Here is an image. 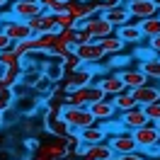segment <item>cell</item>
<instances>
[{"label":"cell","mask_w":160,"mask_h":160,"mask_svg":"<svg viewBox=\"0 0 160 160\" xmlns=\"http://www.w3.org/2000/svg\"><path fill=\"white\" fill-rule=\"evenodd\" d=\"M41 107V100L34 95V92H27V95H20V97H15L12 102V109L17 112L20 117H34Z\"/></svg>","instance_id":"30bf717a"},{"label":"cell","mask_w":160,"mask_h":160,"mask_svg":"<svg viewBox=\"0 0 160 160\" xmlns=\"http://www.w3.org/2000/svg\"><path fill=\"white\" fill-rule=\"evenodd\" d=\"M10 12L12 17H17V20H32V17H37L39 12H44L37 0H17V2H10Z\"/></svg>","instance_id":"8fae6325"},{"label":"cell","mask_w":160,"mask_h":160,"mask_svg":"<svg viewBox=\"0 0 160 160\" xmlns=\"http://www.w3.org/2000/svg\"><path fill=\"white\" fill-rule=\"evenodd\" d=\"M95 82L100 85V90L104 92L107 97H112V95H119V92H124V90H126L117 70H109V73H97Z\"/></svg>","instance_id":"8992f818"},{"label":"cell","mask_w":160,"mask_h":160,"mask_svg":"<svg viewBox=\"0 0 160 160\" xmlns=\"http://www.w3.org/2000/svg\"><path fill=\"white\" fill-rule=\"evenodd\" d=\"M32 160H51L49 155H44V153H39V150H34V158Z\"/></svg>","instance_id":"7bdbcfd3"},{"label":"cell","mask_w":160,"mask_h":160,"mask_svg":"<svg viewBox=\"0 0 160 160\" xmlns=\"http://www.w3.org/2000/svg\"><path fill=\"white\" fill-rule=\"evenodd\" d=\"M153 2H155V8H158V10H160V0H153Z\"/></svg>","instance_id":"7dc6e473"},{"label":"cell","mask_w":160,"mask_h":160,"mask_svg":"<svg viewBox=\"0 0 160 160\" xmlns=\"http://www.w3.org/2000/svg\"><path fill=\"white\" fill-rule=\"evenodd\" d=\"M75 29L78 27H66V29H58L56 32V39L68 44V46H75Z\"/></svg>","instance_id":"4dcf8cb0"},{"label":"cell","mask_w":160,"mask_h":160,"mask_svg":"<svg viewBox=\"0 0 160 160\" xmlns=\"http://www.w3.org/2000/svg\"><path fill=\"white\" fill-rule=\"evenodd\" d=\"M155 126H158V131H160V119H158V121H155Z\"/></svg>","instance_id":"681fc988"},{"label":"cell","mask_w":160,"mask_h":160,"mask_svg":"<svg viewBox=\"0 0 160 160\" xmlns=\"http://www.w3.org/2000/svg\"><path fill=\"white\" fill-rule=\"evenodd\" d=\"M119 117V121H121V126L126 131H131V129H138V126H143V124H148V119H146V112H143V107H131V109H126V112H119L117 114Z\"/></svg>","instance_id":"5bb4252c"},{"label":"cell","mask_w":160,"mask_h":160,"mask_svg":"<svg viewBox=\"0 0 160 160\" xmlns=\"http://www.w3.org/2000/svg\"><path fill=\"white\" fill-rule=\"evenodd\" d=\"M8 5H10L8 0H0V10H2V8H8Z\"/></svg>","instance_id":"f6af8a7d"},{"label":"cell","mask_w":160,"mask_h":160,"mask_svg":"<svg viewBox=\"0 0 160 160\" xmlns=\"http://www.w3.org/2000/svg\"><path fill=\"white\" fill-rule=\"evenodd\" d=\"M131 136H133L136 148H138L141 153L160 143V131H158V126L150 124V121H148V124H143V126H138V129H131Z\"/></svg>","instance_id":"7a4b0ae2"},{"label":"cell","mask_w":160,"mask_h":160,"mask_svg":"<svg viewBox=\"0 0 160 160\" xmlns=\"http://www.w3.org/2000/svg\"><path fill=\"white\" fill-rule=\"evenodd\" d=\"M146 44H148L150 49H153V51L160 56V34H158V37H150V39H146Z\"/></svg>","instance_id":"ab89813d"},{"label":"cell","mask_w":160,"mask_h":160,"mask_svg":"<svg viewBox=\"0 0 160 160\" xmlns=\"http://www.w3.org/2000/svg\"><path fill=\"white\" fill-rule=\"evenodd\" d=\"M158 88H160V82H158Z\"/></svg>","instance_id":"11a10c76"},{"label":"cell","mask_w":160,"mask_h":160,"mask_svg":"<svg viewBox=\"0 0 160 160\" xmlns=\"http://www.w3.org/2000/svg\"><path fill=\"white\" fill-rule=\"evenodd\" d=\"M0 29L10 37V41H20V39L32 37V32H29V27H27V22H24V20H17V17H10V20L0 22Z\"/></svg>","instance_id":"7c38bea8"},{"label":"cell","mask_w":160,"mask_h":160,"mask_svg":"<svg viewBox=\"0 0 160 160\" xmlns=\"http://www.w3.org/2000/svg\"><path fill=\"white\" fill-rule=\"evenodd\" d=\"M27 27H29L32 37H34V34H46V32H51V34H56V32H58L53 12H46V10H44V12H39L37 17L27 20Z\"/></svg>","instance_id":"5b68a950"},{"label":"cell","mask_w":160,"mask_h":160,"mask_svg":"<svg viewBox=\"0 0 160 160\" xmlns=\"http://www.w3.org/2000/svg\"><path fill=\"white\" fill-rule=\"evenodd\" d=\"M143 112H146V119H148L150 124H155V121L160 119V100L146 104V107H143Z\"/></svg>","instance_id":"e575fe53"},{"label":"cell","mask_w":160,"mask_h":160,"mask_svg":"<svg viewBox=\"0 0 160 160\" xmlns=\"http://www.w3.org/2000/svg\"><path fill=\"white\" fill-rule=\"evenodd\" d=\"M124 5H126V10H129L131 20H136V22L158 15V8H155L153 0H124Z\"/></svg>","instance_id":"ba28073f"},{"label":"cell","mask_w":160,"mask_h":160,"mask_svg":"<svg viewBox=\"0 0 160 160\" xmlns=\"http://www.w3.org/2000/svg\"><path fill=\"white\" fill-rule=\"evenodd\" d=\"M119 2H124V0H97L100 12H102V10H107V8H114V5H119Z\"/></svg>","instance_id":"60d3db41"},{"label":"cell","mask_w":160,"mask_h":160,"mask_svg":"<svg viewBox=\"0 0 160 160\" xmlns=\"http://www.w3.org/2000/svg\"><path fill=\"white\" fill-rule=\"evenodd\" d=\"M109 160H119V158H117V155H114V158H109Z\"/></svg>","instance_id":"f907efd6"},{"label":"cell","mask_w":160,"mask_h":160,"mask_svg":"<svg viewBox=\"0 0 160 160\" xmlns=\"http://www.w3.org/2000/svg\"><path fill=\"white\" fill-rule=\"evenodd\" d=\"M88 109L92 112L95 121H104V119H112V117H117V114H119V112L114 109V104H112L109 97H102V100H97V102H90V104H88Z\"/></svg>","instance_id":"ac0fdd59"},{"label":"cell","mask_w":160,"mask_h":160,"mask_svg":"<svg viewBox=\"0 0 160 160\" xmlns=\"http://www.w3.org/2000/svg\"><path fill=\"white\" fill-rule=\"evenodd\" d=\"M12 102H15V95H12V90H10V88L0 90V112L10 109V107H12Z\"/></svg>","instance_id":"8d00e7d4"},{"label":"cell","mask_w":160,"mask_h":160,"mask_svg":"<svg viewBox=\"0 0 160 160\" xmlns=\"http://www.w3.org/2000/svg\"><path fill=\"white\" fill-rule=\"evenodd\" d=\"M102 129H104V133L107 136H112V133H119V131H126L124 126H121V121L119 117H112V119H104V121H97Z\"/></svg>","instance_id":"f546056e"},{"label":"cell","mask_w":160,"mask_h":160,"mask_svg":"<svg viewBox=\"0 0 160 160\" xmlns=\"http://www.w3.org/2000/svg\"><path fill=\"white\" fill-rule=\"evenodd\" d=\"M158 17H160V10H158Z\"/></svg>","instance_id":"db71d44e"},{"label":"cell","mask_w":160,"mask_h":160,"mask_svg":"<svg viewBox=\"0 0 160 160\" xmlns=\"http://www.w3.org/2000/svg\"><path fill=\"white\" fill-rule=\"evenodd\" d=\"M114 34H117V37L126 44V46H129V44H133V46H136V44H141V41H143V34H141L138 22H136V20H129L126 24L117 27V29H114Z\"/></svg>","instance_id":"9a60e30c"},{"label":"cell","mask_w":160,"mask_h":160,"mask_svg":"<svg viewBox=\"0 0 160 160\" xmlns=\"http://www.w3.org/2000/svg\"><path fill=\"white\" fill-rule=\"evenodd\" d=\"M138 68L146 73L148 82H160V56H153L148 61H138Z\"/></svg>","instance_id":"44dd1931"},{"label":"cell","mask_w":160,"mask_h":160,"mask_svg":"<svg viewBox=\"0 0 160 160\" xmlns=\"http://www.w3.org/2000/svg\"><path fill=\"white\" fill-rule=\"evenodd\" d=\"M88 41H95L92 34L85 29V27H78V29H75V46H78V44H88Z\"/></svg>","instance_id":"74e56055"},{"label":"cell","mask_w":160,"mask_h":160,"mask_svg":"<svg viewBox=\"0 0 160 160\" xmlns=\"http://www.w3.org/2000/svg\"><path fill=\"white\" fill-rule=\"evenodd\" d=\"M100 44V49L107 53V56H114V53H121V51L126 49V44L117 37V34H109V37H104V39H97Z\"/></svg>","instance_id":"7402d4cb"},{"label":"cell","mask_w":160,"mask_h":160,"mask_svg":"<svg viewBox=\"0 0 160 160\" xmlns=\"http://www.w3.org/2000/svg\"><path fill=\"white\" fill-rule=\"evenodd\" d=\"M12 46V41H10V37H8V34H5V32L0 29V51L2 49H10Z\"/></svg>","instance_id":"b9f144b4"},{"label":"cell","mask_w":160,"mask_h":160,"mask_svg":"<svg viewBox=\"0 0 160 160\" xmlns=\"http://www.w3.org/2000/svg\"><path fill=\"white\" fill-rule=\"evenodd\" d=\"M17 56H15V51L12 49H2L0 51V68H8V66H12V63H17Z\"/></svg>","instance_id":"d590c367"},{"label":"cell","mask_w":160,"mask_h":160,"mask_svg":"<svg viewBox=\"0 0 160 160\" xmlns=\"http://www.w3.org/2000/svg\"><path fill=\"white\" fill-rule=\"evenodd\" d=\"M73 51H75V56L80 58V63H88V66H92V63H102V61L107 58V53L100 49L97 41L78 44V46H73Z\"/></svg>","instance_id":"3957f363"},{"label":"cell","mask_w":160,"mask_h":160,"mask_svg":"<svg viewBox=\"0 0 160 160\" xmlns=\"http://www.w3.org/2000/svg\"><path fill=\"white\" fill-rule=\"evenodd\" d=\"M0 129H2V112H0Z\"/></svg>","instance_id":"c3c4849f"},{"label":"cell","mask_w":160,"mask_h":160,"mask_svg":"<svg viewBox=\"0 0 160 160\" xmlns=\"http://www.w3.org/2000/svg\"><path fill=\"white\" fill-rule=\"evenodd\" d=\"M41 73L46 75V78L51 80V82H56V80L63 78V68H61V58H44V63H41Z\"/></svg>","instance_id":"603a6c76"},{"label":"cell","mask_w":160,"mask_h":160,"mask_svg":"<svg viewBox=\"0 0 160 160\" xmlns=\"http://www.w3.org/2000/svg\"><path fill=\"white\" fill-rule=\"evenodd\" d=\"M37 150L44 153V155H49L51 160H63L70 153L68 146H66V138H53V141H49V143H39Z\"/></svg>","instance_id":"2e32d148"},{"label":"cell","mask_w":160,"mask_h":160,"mask_svg":"<svg viewBox=\"0 0 160 160\" xmlns=\"http://www.w3.org/2000/svg\"><path fill=\"white\" fill-rule=\"evenodd\" d=\"M53 17H56V27L58 29H66V27H78L73 17L68 15V10H61V12H53Z\"/></svg>","instance_id":"1f68e13d"},{"label":"cell","mask_w":160,"mask_h":160,"mask_svg":"<svg viewBox=\"0 0 160 160\" xmlns=\"http://www.w3.org/2000/svg\"><path fill=\"white\" fill-rule=\"evenodd\" d=\"M107 143H109V148L114 150V155L119 158V155H126V153H133L136 148V141L131 136V131H119V133H112L107 136Z\"/></svg>","instance_id":"277c9868"},{"label":"cell","mask_w":160,"mask_h":160,"mask_svg":"<svg viewBox=\"0 0 160 160\" xmlns=\"http://www.w3.org/2000/svg\"><path fill=\"white\" fill-rule=\"evenodd\" d=\"M66 10H68V15L73 17V22L75 24H82V22L88 20V17H92V15H100L97 12V5L95 2H80V0H68V5H66Z\"/></svg>","instance_id":"52a82bcc"},{"label":"cell","mask_w":160,"mask_h":160,"mask_svg":"<svg viewBox=\"0 0 160 160\" xmlns=\"http://www.w3.org/2000/svg\"><path fill=\"white\" fill-rule=\"evenodd\" d=\"M119 73L121 82H124V88L126 90H133V88H138V85H146L148 82V78H146V73L141 68H131V66H126V68L117 70Z\"/></svg>","instance_id":"e0dca14e"},{"label":"cell","mask_w":160,"mask_h":160,"mask_svg":"<svg viewBox=\"0 0 160 160\" xmlns=\"http://www.w3.org/2000/svg\"><path fill=\"white\" fill-rule=\"evenodd\" d=\"M80 2H90V0H80Z\"/></svg>","instance_id":"816d5d0a"},{"label":"cell","mask_w":160,"mask_h":160,"mask_svg":"<svg viewBox=\"0 0 160 160\" xmlns=\"http://www.w3.org/2000/svg\"><path fill=\"white\" fill-rule=\"evenodd\" d=\"M32 41H34V53L46 56V53H49V49L53 46V41H56V34H51V32H46V34H34V37H32Z\"/></svg>","instance_id":"d4e9b609"},{"label":"cell","mask_w":160,"mask_h":160,"mask_svg":"<svg viewBox=\"0 0 160 160\" xmlns=\"http://www.w3.org/2000/svg\"><path fill=\"white\" fill-rule=\"evenodd\" d=\"M61 117H63V121L70 126V131H80V129H85V126L97 124L88 107H75V104H63Z\"/></svg>","instance_id":"6da1fadb"},{"label":"cell","mask_w":160,"mask_h":160,"mask_svg":"<svg viewBox=\"0 0 160 160\" xmlns=\"http://www.w3.org/2000/svg\"><path fill=\"white\" fill-rule=\"evenodd\" d=\"M0 90H5V82H2V78H0Z\"/></svg>","instance_id":"bcb514c9"},{"label":"cell","mask_w":160,"mask_h":160,"mask_svg":"<svg viewBox=\"0 0 160 160\" xmlns=\"http://www.w3.org/2000/svg\"><path fill=\"white\" fill-rule=\"evenodd\" d=\"M131 61H133V56H126V53L121 51V53H114V56H109V61H107V63H102V66H104V70H117V68L121 70V68H126Z\"/></svg>","instance_id":"83f0119b"},{"label":"cell","mask_w":160,"mask_h":160,"mask_svg":"<svg viewBox=\"0 0 160 160\" xmlns=\"http://www.w3.org/2000/svg\"><path fill=\"white\" fill-rule=\"evenodd\" d=\"M5 143H8V136H5V133H2V129H0V148H2Z\"/></svg>","instance_id":"ee69618b"},{"label":"cell","mask_w":160,"mask_h":160,"mask_svg":"<svg viewBox=\"0 0 160 160\" xmlns=\"http://www.w3.org/2000/svg\"><path fill=\"white\" fill-rule=\"evenodd\" d=\"M119 160H148L141 150H133V153H126V155H119Z\"/></svg>","instance_id":"f35d334b"},{"label":"cell","mask_w":160,"mask_h":160,"mask_svg":"<svg viewBox=\"0 0 160 160\" xmlns=\"http://www.w3.org/2000/svg\"><path fill=\"white\" fill-rule=\"evenodd\" d=\"M138 29L143 34V41L150 39V37H158L160 34V17L153 15V17H146V20H138Z\"/></svg>","instance_id":"cb8c5ba5"},{"label":"cell","mask_w":160,"mask_h":160,"mask_svg":"<svg viewBox=\"0 0 160 160\" xmlns=\"http://www.w3.org/2000/svg\"><path fill=\"white\" fill-rule=\"evenodd\" d=\"M129 92L133 95L136 104H141V107H146V104H150V102H158L160 100L158 82H146V85H138V88H133V90H129Z\"/></svg>","instance_id":"4fadbf2b"},{"label":"cell","mask_w":160,"mask_h":160,"mask_svg":"<svg viewBox=\"0 0 160 160\" xmlns=\"http://www.w3.org/2000/svg\"><path fill=\"white\" fill-rule=\"evenodd\" d=\"M12 51H15V56L17 58H24V56H29V53H34V41H32V37H27V39H20V41H12Z\"/></svg>","instance_id":"f1b7e54d"},{"label":"cell","mask_w":160,"mask_h":160,"mask_svg":"<svg viewBox=\"0 0 160 160\" xmlns=\"http://www.w3.org/2000/svg\"><path fill=\"white\" fill-rule=\"evenodd\" d=\"M131 56H133V58H138V61H148V58H153V56H158V53L150 49L148 44H143V46H141V44H136V51H133Z\"/></svg>","instance_id":"836d02e7"},{"label":"cell","mask_w":160,"mask_h":160,"mask_svg":"<svg viewBox=\"0 0 160 160\" xmlns=\"http://www.w3.org/2000/svg\"><path fill=\"white\" fill-rule=\"evenodd\" d=\"M78 27H85V29L92 34V39H95V41L104 39V37H109V34H114V27H112L102 15H92V17H88L82 24H78Z\"/></svg>","instance_id":"9c48e42d"},{"label":"cell","mask_w":160,"mask_h":160,"mask_svg":"<svg viewBox=\"0 0 160 160\" xmlns=\"http://www.w3.org/2000/svg\"><path fill=\"white\" fill-rule=\"evenodd\" d=\"M20 75H22V58L17 61V63L8 66V68H0V78L5 82V88H12V85L20 80Z\"/></svg>","instance_id":"484cf974"},{"label":"cell","mask_w":160,"mask_h":160,"mask_svg":"<svg viewBox=\"0 0 160 160\" xmlns=\"http://www.w3.org/2000/svg\"><path fill=\"white\" fill-rule=\"evenodd\" d=\"M78 66H80V58L75 56V51H70L68 56L61 58V68H63V73H70V70H75Z\"/></svg>","instance_id":"d6a6232c"},{"label":"cell","mask_w":160,"mask_h":160,"mask_svg":"<svg viewBox=\"0 0 160 160\" xmlns=\"http://www.w3.org/2000/svg\"><path fill=\"white\" fill-rule=\"evenodd\" d=\"M109 100H112V104H114V109H117V112H126V109H131V107H136V100H133V95H131L129 90L119 92V95H112ZM138 107H141V104H138Z\"/></svg>","instance_id":"4316f807"},{"label":"cell","mask_w":160,"mask_h":160,"mask_svg":"<svg viewBox=\"0 0 160 160\" xmlns=\"http://www.w3.org/2000/svg\"><path fill=\"white\" fill-rule=\"evenodd\" d=\"M100 15L109 22L114 29H117V27H121V24H126V22L131 20V15H129V10H126V5H124V2L114 5V8H107V10H102Z\"/></svg>","instance_id":"d6986e66"},{"label":"cell","mask_w":160,"mask_h":160,"mask_svg":"<svg viewBox=\"0 0 160 160\" xmlns=\"http://www.w3.org/2000/svg\"><path fill=\"white\" fill-rule=\"evenodd\" d=\"M8 2H17V0H8Z\"/></svg>","instance_id":"f5cc1de1"},{"label":"cell","mask_w":160,"mask_h":160,"mask_svg":"<svg viewBox=\"0 0 160 160\" xmlns=\"http://www.w3.org/2000/svg\"><path fill=\"white\" fill-rule=\"evenodd\" d=\"M78 136H80V143H85V146H92V143H102V141H107V133H104V129H102L100 124H92V126L80 129Z\"/></svg>","instance_id":"ffe728a7"}]
</instances>
